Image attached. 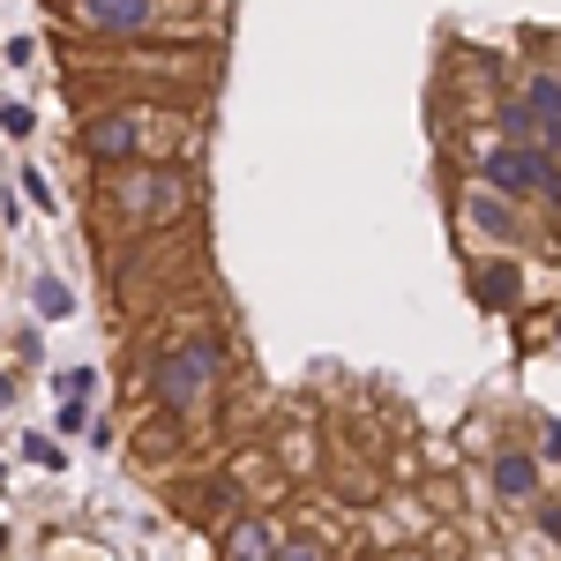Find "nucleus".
I'll return each mask as SVG.
<instances>
[{"mask_svg":"<svg viewBox=\"0 0 561 561\" xmlns=\"http://www.w3.org/2000/svg\"><path fill=\"white\" fill-rule=\"evenodd\" d=\"M53 23L98 45H225L232 0H45Z\"/></svg>","mask_w":561,"mask_h":561,"instance_id":"nucleus-3","label":"nucleus"},{"mask_svg":"<svg viewBox=\"0 0 561 561\" xmlns=\"http://www.w3.org/2000/svg\"><path fill=\"white\" fill-rule=\"evenodd\" d=\"M225 375H232V330L217 314H195V307H180L173 330H158L142 352V382L158 397V420H180L187 434H203Z\"/></svg>","mask_w":561,"mask_h":561,"instance_id":"nucleus-2","label":"nucleus"},{"mask_svg":"<svg viewBox=\"0 0 561 561\" xmlns=\"http://www.w3.org/2000/svg\"><path fill=\"white\" fill-rule=\"evenodd\" d=\"M554 337H561V307H554Z\"/></svg>","mask_w":561,"mask_h":561,"instance_id":"nucleus-19","label":"nucleus"},{"mask_svg":"<svg viewBox=\"0 0 561 561\" xmlns=\"http://www.w3.org/2000/svg\"><path fill=\"white\" fill-rule=\"evenodd\" d=\"M389 561H434V547H412V554H389Z\"/></svg>","mask_w":561,"mask_h":561,"instance_id":"nucleus-18","label":"nucleus"},{"mask_svg":"<svg viewBox=\"0 0 561 561\" xmlns=\"http://www.w3.org/2000/svg\"><path fill=\"white\" fill-rule=\"evenodd\" d=\"M23 457H31V465H60V449H53L45 434H23Z\"/></svg>","mask_w":561,"mask_h":561,"instance_id":"nucleus-15","label":"nucleus"},{"mask_svg":"<svg viewBox=\"0 0 561 561\" xmlns=\"http://www.w3.org/2000/svg\"><path fill=\"white\" fill-rule=\"evenodd\" d=\"M539 531H547V539L561 547V510H539Z\"/></svg>","mask_w":561,"mask_h":561,"instance_id":"nucleus-17","label":"nucleus"},{"mask_svg":"<svg viewBox=\"0 0 561 561\" xmlns=\"http://www.w3.org/2000/svg\"><path fill=\"white\" fill-rule=\"evenodd\" d=\"M203 203V180L187 165H121V173H98V225H121V232H158Z\"/></svg>","mask_w":561,"mask_h":561,"instance_id":"nucleus-4","label":"nucleus"},{"mask_svg":"<svg viewBox=\"0 0 561 561\" xmlns=\"http://www.w3.org/2000/svg\"><path fill=\"white\" fill-rule=\"evenodd\" d=\"M510 105H517L524 128H531V150H554L561 158V76L554 68H531V76L510 90Z\"/></svg>","mask_w":561,"mask_h":561,"instance_id":"nucleus-7","label":"nucleus"},{"mask_svg":"<svg viewBox=\"0 0 561 561\" xmlns=\"http://www.w3.org/2000/svg\"><path fill=\"white\" fill-rule=\"evenodd\" d=\"M195 442H203V434H187L180 420H158V412H150V420L135 427V465L150 479H173L180 465H195Z\"/></svg>","mask_w":561,"mask_h":561,"instance_id":"nucleus-8","label":"nucleus"},{"mask_svg":"<svg viewBox=\"0 0 561 561\" xmlns=\"http://www.w3.org/2000/svg\"><path fill=\"white\" fill-rule=\"evenodd\" d=\"M0 128H8V135H31V128H38V113H31L23 98H8V105H0Z\"/></svg>","mask_w":561,"mask_h":561,"instance_id":"nucleus-14","label":"nucleus"},{"mask_svg":"<svg viewBox=\"0 0 561 561\" xmlns=\"http://www.w3.org/2000/svg\"><path fill=\"white\" fill-rule=\"evenodd\" d=\"M31 300H38V314H76V293H68V285H53V277H38V293H31Z\"/></svg>","mask_w":561,"mask_h":561,"instance_id":"nucleus-13","label":"nucleus"},{"mask_svg":"<svg viewBox=\"0 0 561 561\" xmlns=\"http://www.w3.org/2000/svg\"><path fill=\"white\" fill-rule=\"evenodd\" d=\"M76 150L98 173L187 165V150H203V98H98L76 128Z\"/></svg>","mask_w":561,"mask_h":561,"instance_id":"nucleus-1","label":"nucleus"},{"mask_svg":"<svg viewBox=\"0 0 561 561\" xmlns=\"http://www.w3.org/2000/svg\"><path fill=\"white\" fill-rule=\"evenodd\" d=\"M457 225H465V255H479V248L517 255L524 240H531V217H524V203H502V195H486V187H465Z\"/></svg>","mask_w":561,"mask_h":561,"instance_id":"nucleus-5","label":"nucleus"},{"mask_svg":"<svg viewBox=\"0 0 561 561\" xmlns=\"http://www.w3.org/2000/svg\"><path fill=\"white\" fill-rule=\"evenodd\" d=\"M277 547H285V517L262 510V502L217 524V561H277Z\"/></svg>","mask_w":561,"mask_h":561,"instance_id":"nucleus-6","label":"nucleus"},{"mask_svg":"<svg viewBox=\"0 0 561 561\" xmlns=\"http://www.w3.org/2000/svg\"><path fill=\"white\" fill-rule=\"evenodd\" d=\"M539 449H547V457H561V427H554V420L539 427Z\"/></svg>","mask_w":561,"mask_h":561,"instance_id":"nucleus-16","label":"nucleus"},{"mask_svg":"<svg viewBox=\"0 0 561 561\" xmlns=\"http://www.w3.org/2000/svg\"><path fill=\"white\" fill-rule=\"evenodd\" d=\"M472 300L494 314H524V270L517 255H472Z\"/></svg>","mask_w":561,"mask_h":561,"instance_id":"nucleus-9","label":"nucleus"},{"mask_svg":"<svg viewBox=\"0 0 561 561\" xmlns=\"http://www.w3.org/2000/svg\"><path fill=\"white\" fill-rule=\"evenodd\" d=\"M277 561H337L322 539H307V531H285V547H277Z\"/></svg>","mask_w":561,"mask_h":561,"instance_id":"nucleus-12","label":"nucleus"},{"mask_svg":"<svg viewBox=\"0 0 561 561\" xmlns=\"http://www.w3.org/2000/svg\"><path fill=\"white\" fill-rule=\"evenodd\" d=\"M277 457H285V465H277L285 479H314V472H322V434L307 427V420H293V427H285V449H277Z\"/></svg>","mask_w":561,"mask_h":561,"instance_id":"nucleus-11","label":"nucleus"},{"mask_svg":"<svg viewBox=\"0 0 561 561\" xmlns=\"http://www.w3.org/2000/svg\"><path fill=\"white\" fill-rule=\"evenodd\" d=\"M486 479H494L502 502H539V457H524V449H494Z\"/></svg>","mask_w":561,"mask_h":561,"instance_id":"nucleus-10","label":"nucleus"}]
</instances>
